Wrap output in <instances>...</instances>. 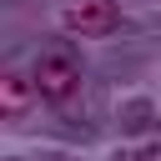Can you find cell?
I'll list each match as a JSON object with an SVG mask.
<instances>
[{
  "instance_id": "obj_2",
  "label": "cell",
  "mask_w": 161,
  "mask_h": 161,
  "mask_svg": "<svg viewBox=\"0 0 161 161\" xmlns=\"http://www.w3.org/2000/svg\"><path fill=\"white\" fill-rule=\"evenodd\" d=\"M116 20H121L116 0H70L60 10V25L70 35H106V30H116Z\"/></svg>"
},
{
  "instance_id": "obj_3",
  "label": "cell",
  "mask_w": 161,
  "mask_h": 161,
  "mask_svg": "<svg viewBox=\"0 0 161 161\" xmlns=\"http://www.w3.org/2000/svg\"><path fill=\"white\" fill-rule=\"evenodd\" d=\"M40 91H35V75H20V70H5V80H0V111L15 121V116H25V106L35 101Z\"/></svg>"
},
{
  "instance_id": "obj_4",
  "label": "cell",
  "mask_w": 161,
  "mask_h": 161,
  "mask_svg": "<svg viewBox=\"0 0 161 161\" xmlns=\"http://www.w3.org/2000/svg\"><path fill=\"white\" fill-rule=\"evenodd\" d=\"M121 161H161V141H151V146H131Z\"/></svg>"
},
{
  "instance_id": "obj_1",
  "label": "cell",
  "mask_w": 161,
  "mask_h": 161,
  "mask_svg": "<svg viewBox=\"0 0 161 161\" xmlns=\"http://www.w3.org/2000/svg\"><path fill=\"white\" fill-rule=\"evenodd\" d=\"M35 91H40V101H70L75 91H80V60H75V50L70 45H50V50H40V60H35Z\"/></svg>"
}]
</instances>
